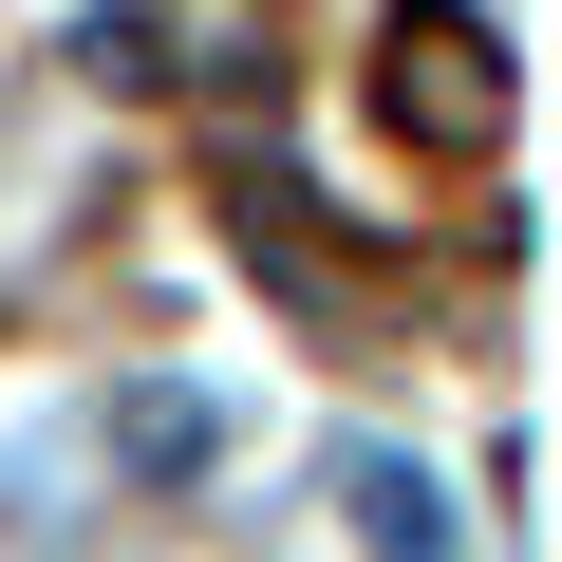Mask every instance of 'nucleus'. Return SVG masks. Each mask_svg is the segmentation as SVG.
<instances>
[{"instance_id":"7ed1b4c3","label":"nucleus","mask_w":562,"mask_h":562,"mask_svg":"<svg viewBox=\"0 0 562 562\" xmlns=\"http://www.w3.org/2000/svg\"><path fill=\"white\" fill-rule=\"evenodd\" d=\"M338 506H357V543H375V562H450V525H431V487H413L394 450H338Z\"/></svg>"},{"instance_id":"f257e3e1","label":"nucleus","mask_w":562,"mask_h":562,"mask_svg":"<svg viewBox=\"0 0 562 562\" xmlns=\"http://www.w3.org/2000/svg\"><path fill=\"white\" fill-rule=\"evenodd\" d=\"M375 113H394L413 150L487 169V150H506V113H525V76H506V38L469 20V0H394V38H375Z\"/></svg>"},{"instance_id":"f03ea898","label":"nucleus","mask_w":562,"mask_h":562,"mask_svg":"<svg viewBox=\"0 0 562 562\" xmlns=\"http://www.w3.org/2000/svg\"><path fill=\"white\" fill-rule=\"evenodd\" d=\"M206 450H225V394L206 375H132L113 394V469L132 487H206Z\"/></svg>"}]
</instances>
